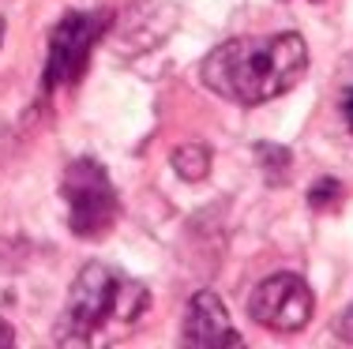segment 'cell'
<instances>
[{"instance_id":"6da1fadb","label":"cell","mask_w":353,"mask_h":349,"mask_svg":"<svg viewBox=\"0 0 353 349\" xmlns=\"http://www.w3.org/2000/svg\"><path fill=\"white\" fill-rule=\"evenodd\" d=\"M308 72V41L297 30L230 38L199 68L203 87L233 105H263L293 90Z\"/></svg>"},{"instance_id":"7a4b0ae2","label":"cell","mask_w":353,"mask_h":349,"mask_svg":"<svg viewBox=\"0 0 353 349\" xmlns=\"http://www.w3.org/2000/svg\"><path fill=\"white\" fill-rule=\"evenodd\" d=\"M150 308V289L136 278H124L109 263H87L75 274L68 289V304H64L61 319H57L53 335L64 346H87L105 323H136Z\"/></svg>"},{"instance_id":"3957f363","label":"cell","mask_w":353,"mask_h":349,"mask_svg":"<svg viewBox=\"0 0 353 349\" xmlns=\"http://www.w3.org/2000/svg\"><path fill=\"white\" fill-rule=\"evenodd\" d=\"M61 199L68 207V229L83 240L105 237L121 218V195H117L105 165L94 158H75L64 169Z\"/></svg>"},{"instance_id":"277c9868","label":"cell","mask_w":353,"mask_h":349,"mask_svg":"<svg viewBox=\"0 0 353 349\" xmlns=\"http://www.w3.org/2000/svg\"><path fill=\"white\" fill-rule=\"evenodd\" d=\"M105 27H109L105 12H68L49 30V56H46V72H41L46 94L75 87V83L87 76L90 53L102 41Z\"/></svg>"},{"instance_id":"5b68a950","label":"cell","mask_w":353,"mask_h":349,"mask_svg":"<svg viewBox=\"0 0 353 349\" xmlns=\"http://www.w3.org/2000/svg\"><path fill=\"white\" fill-rule=\"evenodd\" d=\"M316 312V297L301 274L293 271H279L271 278H263L248 297V315L252 323L267 330H279V335H297L308 327Z\"/></svg>"},{"instance_id":"8992f818","label":"cell","mask_w":353,"mask_h":349,"mask_svg":"<svg viewBox=\"0 0 353 349\" xmlns=\"http://www.w3.org/2000/svg\"><path fill=\"white\" fill-rule=\"evenodd\" d=\"M181 346H192V349H233V346H241V335L233 330L230 312H225L222 297H218L214 289L192 293L188 308H184V323H181Z\"/></svg>"},{"instance_id":"52a82bcc","label":"cell","mask_w":353,"mask_h":349,"mask_svg":"<svg viewBox=\"0 0 353 349\" xmlns=\"http://www.w3.org/2000/svg\"><path fill=\"white\" fill-rule=\"evenodd\" d=\"M211 162H214V158H211V147H203V143H184V147H176L173 158H170V165L176 169V177L188 180V184L207 180Z\"/></svg>"},{"instance_id":"ba28073f","label":"cell","mask_w":353,"mask_h":349,"mask_svg":"<svg viewBox=\"0 0 353 349\" xmlns=\"http://www.w3.org/2000/svg\"><path fill=\"white\" fill-rule=\"evenodd\" d=\"M339 199H342V184L334 177H319L308 188V207L312 211H331V207H339Z\"/></svg>"},{"instance_id":"9c48e42d","label":"cell","mask_w":353,"mask_h":349,"mask_svg":"<svg viewBox=\"0 0 353 349\" xmlns=\"http://www.w3.org/2000/svg\"><path fill=\"white\" fill-rule=\"evenodd\" d=\"M334 335H339V342L353 346V304L339 315V323H334Z\"/></svg>"},{"instance_id":"30bf717a","label":"cell","mask_w":353,"mask_h":349,"mask_svg":"<svg viewBox=\"0 0 353 349\" xmlns=\"http://www.w3.org/2000/svg\"><path fill=\"white\" fill-rule=\"evenodd\" d=\"M342 116H346V124H350V131H353V83L342 90Z\"/></svg>"},{"instance_id":"8fae6325","label":"cell","mask_w":353,"mask_h":349,"mask_svg":"<svg viewBox=\"0 0 353 349\" xmlns=\"http://www.w3.org/2000/svg\"><path fill=\"white\" fill-rule=\"evenodd\" d=\"M0 346H15V330H12V323H4V319H0Z\"/></svg>"},{"instance_id":"7c38bea8","label":"cell","mask_w":353,"mask_h":349,"mask_svg":"<svg viewBox=\"0 0 353 349\" xmlns=\"http://www.w3.org/2000/svg\"><path fill=\"white\" fill-rule=\"evenodd\" d=\"M4 30H8V23H4V15H0V41H4Z\"/></svg>"}]
</instances>
